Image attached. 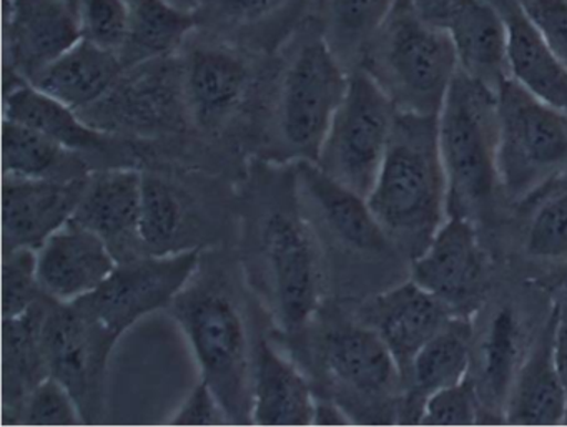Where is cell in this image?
I'll use <instances>...</instances> for the list:
<instances>
[{
  "label": "cell",
  "instance_id": "cell-1",
  "mask_svg": "<svg viewBox=\"0 0 567 427\" xmlns=\"http://www.w3.org/2000/svg\"><path fill=\"white\" fill-rule=\"evenodd\" d=\"M245 257L271 321L288 340L307 333L320 310L324 268L293 174L267 175L254 188Z\"/></svg>",
  "mask_w": 567,
  "mask_h": 427
},
{
  "label": "cell",
  "instance_id": "cell-2",
  "mask_svg": "<svg viewBox=\"0 0 567 427\" xmlns=\"http://www.w3.org/2000/svg\"><path fill=\"white\" fill-rule=\"evenodd\" d=\"M368 205L391 243L414 260L450 217L437 115L398 111Z\"/></svg>",
  "mask_w": 567,
  "mask_h": 427
},
{
  "label": "cell",
  "instance_id": "cell-3",
  "mask_svg": "<svg viewBox=\"0 0 567 427\" xmlns=\"http://www.w3.org/2000/svg\"><path fill=\"white\" fill-rule=\"evenodd\" d=\"M197 277L171 304L172 316L231 426H251L254 347L240 301L224 278Z\"/></svg>",
  "mask_w": 567,
  "mask_h": 427
},
{
  "label": "cell",
  "instance_id": "cell-4",
  "mask_svg": "<svg viewBox=\"0 0 567 427\" xmlns=\"http://www.w3.org/2000/svg\"><path fill=\"white\" fill-rule=\"evenodd\" d=\"M437 142L450 215L474 220L499 190L497 88L460 69L437 112Z\"/></svg>",
  "mask_w": 567,
  "mask_h": 427
},
{
  "label": "cell",
  "instance_id": "cell-5",
  "mask_svg": "<svg viewBox=\"0 0 567 427\" xmlns=\"http://www.w3.org/2000/svg\"><path fill=\"white\" fill-rule=\"evenodd\" d=\"M363 62L398 111L421 115H437L461 69L450 35L426 21L413 0H398Z\"/></svg>",
  "mask_w": 567,
  "mask_h": 427
},
{
  "label": "cell",
  "instance_id": "cell-6",
  "mask_svg": "<svg viewBox=\"0 0 567 427\" xmlns=\"http://www.w3.org/2000/svg\"><path fill=\"white\" fill-rule=\"evenodd\" d=\"M497 178L509 200L524 201L567 168V115L506 77L497 87Z\"/></svg>",
  "mask_w": 567,
  "mask_h": 427
},
{
  "label": "cell",
  "instance_id": "cell-7",
  "mask_svg": "<svg viewBox=\"0 0 567 427\" xmlns=\"http://www.w3.org/2000/svg\"><path fill=\"white\" fill-rule=\"evenodd\" d=\"M320 357L331 397L354 424H396L403 379L377 331L361 320L334 324L321 340Z\"/></svg>",
  "mask_w": 567,
  "mask_h": 427
},
{
  "label": "cell",
  "instance_id": "cell-8",
  "mask_svg": "<svg viewBox=\"0 0 567 427\" xmlns=\"http://www.w3.org/2000/svg\"><path fill=\"white\" fill-rule=\"evenodd\" d=\"M396 114V105L373 75L357 69L318 155V167L368 197L386 155Z\"/></svg>",
  "mask_w": 567,
  "mask_h": 427
},
{
  "label": "cell",
  "instance_id": "cell-9",
  "mask_svg": "<svg viewBox=\"0 0 567 427\" xmlns=\"http://www.w3.org/2000/svg\"><path fill=\"white\" fill-rule=\"evenodd\" d=\"M348 82L343 62L323 35L298 49L285 72L278 104V135L295 160L317 164Z\"/></svg>",
  "mask_w": 567,
  "mask_h": 427
},
{
  "label": "cell",
  "instance_id": "cell-10",
  "mask_svg": "<svg viewBox=\"0 0 567 427\" xmlns=\"http://www.w3.org/2000/svg\"><path fill=\"white\" fill-rule=\"evenodd\" d=\"M200 268L202 253L197 248L142 254L121 261L97 290L74 304L121 340L148 314L171 308Z\"/></svg>",
  "mask_w": 567,
  "mask_h": 427
},
{
  "label": "cell",
  "instance_id": "cell-11",
  "mask_svg": "<svg viewBox=\"0 0 567 427\" xmlns=\"http://www.w3.org/2000/svg\"><path fill=\"white\" fill-rule=\"evenodd\" d=\"M117 343V336L78 304L52 301L42 327L45 363L78 400L85 426L104 419L109 363Z\"/></svg>",
  "mask_w": 567,
  "mask_h": 427
},
{
  "label": "cell",
  "instance_id": "cell-12",
  "mask_svg": "<svg viewBox=\"0 0 567 427\" xmlns=\"http://www.w3.org/2000/svg\"><path fill=\"white\" fill-rule=\"evenodd\" d=\"M411 280L454 316H470L486 284V264L473 220L450 215L423 253L411 260Z\"/></svg>",
  "mask_w": 567,
  "mask_h": 427
},
{
  "label": "cell",
  "instance_id": "cell-13",
  "mask_svg": "<svg viewBox=\"0 0 567 427\" xmlns=\"http://www.w3.org/2000/svg\"><path fill=\"white\" fill-rule=\"evenodd\" d=\"M413 4L450 35L461 71L499 87L507 77L506 29L491 0H413Z\"/></svg>",
  "mask_w": 567,
  "mask_h": 427
},
{
  "label": "cell",
  "instance_id": "cell-14",
  "mask_svg": "<svg viewBox=\"0 0 567 427\" xmlns=\"http://www.w3.org/2000/svg\"><path fill=\"white\" fill-rule=\"evenodd\" d=\"M87 177L65 181L2 177V253L21 248L38 251L68 225Z\"/></svg>",
  "mask_w": 567,
  "mask_h": 427
},
{
  "label": "cell",
  "instance_id": "cell-15",
  "mask_svg": "<svg viewBox=\"0 0 567 427\" xmlns=\"http://www.w3.org/2000/svg\"><path fill=\"white\" fill-rule=\"evenodd\" d=\"M35 263L42 293L71 304L97 290L118 260L99 235L72 218L35 251Z\"/></svg>",
  "mask_w": 567,
  "mask_h": 427
},
{
  "label": "cell",
  "instance_id": "cell-16",
  "mask_svg": "<svg viewBox=\"0 0 567 427\" xmlns=\"http://www.w3.org/2000/svg\"><path fill=\"white\" fill-rule=\"evenodd\" d=\"M453 316L436 296L410 278L371 300L361 313V321L386 344L403 379L417 353Z\"/></svg>",
  "mask_w": 567,
  "mask_h": 427
},
{
  "label": "cell",
  "instance_id": "cell-17",
  "mask_svg": "<svg viewBox=\"0 0 567 427\" xmlns=\"http://www.w3.org/2000/svg\"><path fill=\"white\" fill-rule=\"evenodd\" d=\"M144 174L134 167L91 171L74 220L102 238L121 261L142 257L141 218Z\"/></svg>",
  "mask_w": 567,
  "mask_h": 427
},
{
  "label": "cell",
  "instance_id": "cell-18",
  "mask_svg": "<svg viewBox=\"0 0 567 427\" xmlns=\"http://www.w3.org/2000/svg\"><path fill=\"white\" fill-rule=\"evenodd\" d=\"M81 39L78 14L62 0H8L6 44L21 81L31 82Z\"/></svg>",
  "mask_w": 567,
  "mask_h": 427
},
{
  "label": "cell",
  "instance_id": "cell-19",
  "mask_svg": "<svg viewBox=\"0 0 567 427\" xmlns=\"http://www.w3.org/2000/svg\"><path fill=\"white\" fill-rule=\"evenodd\" d=\"M295 168L301 197L344 247L364 254H383L393 247L367 197L334 180L313 162H297Z\"/></svg>",
  "mask_w": 567,
  "mask_h": 427
},
{
  "label": "cell",
  "instance_id": "cell-20",
  "mask_svg": "<svg viewBox=\"0 0 567 427\" xmlns=\"http://www.w3.org/2000/svg\"><path fill=\"white\" fill-rule=\"evenodd\" d=\"M557 310L536 340L527 346L511 384L503 423L513 426H563L567 424V396L554 356Z\"/></svg>",
  "mask_w": 567,
  "mask_h": 427
},
{
  "label": "cell",
  "instance_id": "cell-21",
  "mask_svg": "<svg viewBox=\"0 0 567 427\" xmlns=\"http://www.w3.org/2000/svg\"><path fill=\"white\" fill-rule=\"evenodd\" d=\"M317 396L303 371L260 337L254 350L251 426H311Z\"/></svg>",
  "mask_w": 567,
  "mask_h": 427
},
{
  "label": "cell",
  "instance_id": "cell-22",
  "mask_svg": "<svg viewBox=\"0 0 567 427\" xmlns=\"http://www.w3.org/2000/svg\"><path fill=\"white\" fill-rule=\"evenodd\" d=\"M473 324L470 316H453L414 357L403 377L396 424H420L427 397L470 376Z\"/></svg>",
  "mask_w": 567,
  "mask_h": 427
},
{
  "label": "cell",
  "instance_id": "cell-23",
  "mask_svg": "<svg viewBox=\"0 0 567 427\" xmlns=\"http://www.w3.org/2000/svg\"><path fill=\"white\" fill-rule=\"evenodd\" d=\"M506 29L507 77L567 115V69L554 55L519 0H491Z\"/></svg>",
  "mask_w": 567,
  "mask_h": 427
},
{
  "label": "cell",
  "instance_id": "cell-24",
  "mask_svg": "<svg viewBox=\"0 0 567 427\" xmlns=\"http://www.w3.org/2000/svg\"><path fill=\"white\" fill-rule=\"evenodd\" d=\"M187 115L202 131H217L237 111L248 87V69L221 49H195L182 72Z\"/></svg>",
  "mask_w": 567,
  "mask_h": 427
},
{
  "label": "cell",
  "instance_id": "cell-25",
  "mask_svg": "<svg viewBox=\"0 0 567 427\" xmlns=\"http://www.w3.org/2000/svg\"><path fill=\"white\" fill-rule=\"evenodd\" d=\"M125 71L117 52L81 39L29 84L84 114L114 91Z\"/></svg>",
  "mask_w": 567,
  "mask_h": 427
},
{
  "label": "cell",
  "instance_id": "cell-26",
  "mask_svg": "<svg viewBox=\"0 0 567 427\" xmlns=\"http://www.w3.org/2000/svg\"><path fill=\"white\" fill-rule=\"evenodd\" d=\"M52 300L2 320V409L4 424H18L19 410L32 389L49 376L42 327Z\"/></svg>",
  "mask_w": 567,
  "mask_h": 427
},
{
  "label": "cell",
  "instance_id": "cell-27",
  "mask_svg": "<svg viewBox=\"0 0 567 427\" xmlns=\"http://www.w3.org/2000/svg\"><path fill=\"white\" fill-rule=\"evenodd\" d=\"M4 118L25 125L75 154L109 152L114 142L112 134L25 81L6 92Z\"/></svg>",
  "mask_w": 567,
  "mask_h": 427
},
{
  "label": "cell",
  "instance_id": "cell-28",
  "mask_svg": "<svg viewBox=\"0 0 567 427\" xmlns=\"http://www.w3.org/2000/svg\"><path fill=\"white\" fill-rule=\"evenodd\" d=\"M526 351L519 317L511 308H501L491 317L481 341L477 376L473 379L481 407L496 414L499 420H503L504 403Z\"/></svg>",
  "mask_w": 567,
  "mask_h": 427
},
{
  "label": "cell",
  "instance_id": "cell-29",
  "mask_svg": "<svg viewBox=\"0 0 567 427\" xmlns=\"http://www.w3.org/2000/svg\"><path fill=\"white\" fill-rule=\"evenodd\" d=\"M89 174L81 154L18 122H2V177L65 181Z\"/></svg>",
  "mask_w": 567,
  "mask_h": 427
},
{
  "label": "cell",
  "instance_id": "cell-30",
  "mask_svg": "<svg viewBox=\"0 0 567 427\" xmlns=\"http://www.w3.org/2000/svg\"><path fill=\"white\" fill-rule=\"evenodd\" d=\"M195 24V15L171 0H134L127 42L118 54L125 69L171 58Z\"/></svg>",
  "mask_w": 567,
  "mask_h": 427
},
{
  "label": "cell",
  "instance_id": "cell-31",
  "mask_svg": "<svg viewBox=\"0 0 567 427\" xmlns=\"http://www.w3.org/2000/svg\"><path fill=\"white\" fill-rule=\"evenodd\" d=\"M398 0H318L323 39L341 62L363 58Z\"/></svg>",
  "mask_w": 567,
  "mask_h": 427
},
{
  "label": "cell",
  "instance_id": "cell-32",
  "mask_svg": "<svg viewBox=\"0 0 567 427\" xmlns=\"http://www.w3.org/2000/svg\"><path fill=\"white\" fill-rule=\"evenodd\" d=\"M185 223V208L181 195L172 185L152 174L142 181L138 237L145 254H165L178 251L175 241Z\"/></svg>",
  "mask_w": 567,
  "mask_h": 427
},
{
  "label": "cell",
  "instance_id": "cell-33",
  "mask_svg": "<svg viewBox=\"0 0 567 427\" xmlns=\"http://www.w3.org/2000/svg\"><path fill=\"white\" fill-rule=\"evenodd\" d=\"M78 21L84 41L121 54L131 29L128 0H81Z\"/></svg>",
  "mask_w": 567,
  "mask_h": 427
},
{
  "label": "cell",
  "instance_id": "cell-34",
  "mask_svg": "<svg viewBox=\"0 0 567 427\" xmlns=\"http://www.w3.org/2000/svg\"><path fill=\"white\" fill-rule=\"evenodd\" d=\"M529 257L567 264V190L540 204L526 231Z\"/></svg>",
  "mask_w": 567,
  "mask_h": 427
},
{
  "label": "cell",
  "instance_id": "cell-35",
  "mask_svg": "<svg viewBox=\"0 0 567 427\" xmlns=\"http://www.w3.org/2000/svg\"><path fill=\"white\" fill-rule=\"evenodd\" d=\"M22 426H85L81 407L71 390L49 374L25 397L19 410Z\"/></svg>",
  "mask_w": 567,
  "mask_h": 427
},
{
  "label": "cell",
  "instance_id": "cell-36",
  "mask_svg": "<svg viewBox=\"0 0 567 427\" xmlns=\"http://www.w3.org/2000/svg\"><path fill=\"white\" fill-rule=\"evenodd\" d=\"M38 278L35 250L2 253V320L19 316L44 298Z\"/></svg>",
  "mask_w": 567,
  "mask_h": 427
},
{
  "label": "cell",
  "instance_id": "cell-37",
  "mask_svg": "<svg viewBox=\"0 0 567 427\" xmlns=\"http://www.w3.org/2000/svg\"><path fill=\"white\" fill-rule=\"evenodd\" d=\"M481 400L474 381L466 379L427 397L421 426H474L481 423Z\"/></svg>",
  "mask_w": 567,
  "mask_h": 427
},
{
  "label": "cell",
  "instance_id": "cell-38",
  "mask_svg": "<svg viewBox=\"0 0 567 427\" xmlns=\"http://www.w3.org/2000/svg\"><path fill=\"white\" fill-rule=\"evenodd\" d=\"M298 0H210L215 18L230 28L255 29L274 24L291 12Z\"/></svg>",
  "mask_w": 567,
  "mask_h": 427
},
{
  "label": "cell",
  "instance_id": "cell-39",
  "mask_svg": "<svg viewBox=\"0 0 567 427\" xmlns=\"http://www.w3.org/2000/svg\"><path fill=\"white\" fill-rule=\"evenodd\" d=\"M519 4L567 69V0H519Z\"/></svg>",
  "mask_w": 567,
  "mask_h": 427
},
{
  "label": "cell",
  "instance_id": "cell-40",
  "mask_svg": "<svg viewBox=\"0 0 567 427\" xmlns=\"http://www.w3.org/2000/svg\"><path fill=\"white\" fill-rule=\"evenodd\" d=\"M168 426H231L227 413L207 381L198 377L190 393L177 407Z\"/></svg>",
  "mask_w": 567,
  "mask_h": 427
},
{
  "label": "cell",
  "instance_id": "cell-41",
  "mask_svg": "<svg viewBox=\"0 0 567 427\" xmlns=\"http://www.w3.org/2000/svg\"><path fill=\"white\" fill-rule=\"evenodd\" d=\"M311 426H354V423L333 397H317Z\"/></svg>",
  "mask_w": 567,
  "mask_h": 427
},
{
  "label": "cell",
  "instance_id": "cell-42",
  "mask_svg": "<svg viewBox=\"0 0 567 427\" xmlns=\"http://www.w3.org/2000/svg\"><path fill=\"white\" fill-rule=\"evenodd\" d=\"M554 356H556L557 371L567 396V314H560L559 311H557L556 333H554Z\"/></svg>",
  "mask_w": 567,
  "mask_h": 427
},
{
  "label": "cell",
  "instance_id": "cell-43",
  "mask_svg": "<svg viewBox=\"0 0 567 427\" xmlns=\"http://www.w3.org/2000/svg\"><path fill=\"white\" fill-rule=\"evenodd\" d=\"M556 310L560 314H567V270L560 278L556 288Z\"/></svg>",
  "mask_w": 567,
  "mask_h": 427
},
{
  "label": "cell",
  "instance_id": "cell-44",
  "mask_svg": "<svg viewBox=\"0 0 567 427\" xmlns=\"http://www.w3.org/2000/svg\"><path fill=\"white\" fill-rule=\"evenodd\" d=\"M65 6H69V8L72 9V11H75V14H78V6L81 0H62Z\"/></svg>",
  "mask_w": 567,
  "mask_h": 427
}]
</instances>
